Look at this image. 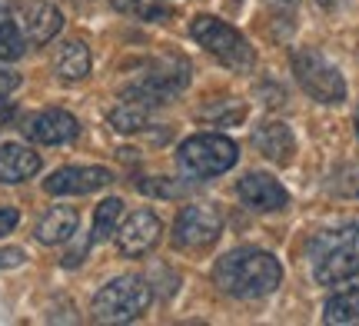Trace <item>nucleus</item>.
Wrapping results in <instances>:
<instances>
[{
    "label": "nucleus",
    "mask_w": 359,
    "mask_h": 326,
    "mask_svg": "<svg viewBox=\"0 0 359 326\" xmlns=\"http://www.w3.org/2000/svg\"><path fill=\"white\" fill-rule=\"evenodd\" d=\"M180 170L190 173L196 180H210V177H219L240 160V150L230 137H219V133H196V137H187L177 150Z\"/></svg>",
    "instance_id": "obj_5"
},
{
    "label": "nucleus",
    "mask_w": 359,
    "mask_h": 326,
    "mask_svg": "<svg viewBox=\"0 0 359 326\" xmlns=\"http://www.w3.org/2000/svg\"><path fill=\"white\" fill-rule=\"evenodd\" d=\"M27 50V40L20 27L7 11H0V60H20Z\"/></svg>",
    "instance_id": "obj_20"
},
{
    "label": "nucleus",
    "mask_w": 359,
    "mask_h": 326,
    "mask_svg": "<svg viewBox=\"0 0 359 326\" xmlns=\"http://www.w3.org/2000/svg\"><path fill=\"white\" fill-rule=\"evenodd\" d=\"M114 183V170L107 167H60L53 170L50 177L43 180V190L50 196H83V193H97L103 186Z\"/></svg>",
    "instance_id": "obj_11"
},
{
    "label": "nucleus",
    "mask_w": 359,
    "mask_h": 326,
    "mask_svg": "<svg viewBox=\"0 0 359 326\" xmlns=\"http://www.w3.org/2000/svg\"><path fill=\"white\" fill-rule=\"evenodd\" d=\"M150 303H154V290L143 276H116L93 297V320L97 323H133L150 310Z\"/></svg>",
    "instance_id": "obj_3"
},
{
    "label": "nucleus",
    "mask_w": 359,
    "mask_h": 326,
    "mask_svg": "<svg viewBox=\"0 0 359 326\" xmlns=\"http://www.w3.org/2000/svg\"><path fill=\"white\" fill-rule=\"evenodd\" d=\"M17 223H20V213L13 207H4V203H0V236H7Z\"/></svg>",
    "instance_id": "obj_25"
},
{
    "label": "nucleus",
    "mask_w": 359,
    "mask_h": 326,
    "mask_svg": "<svg viewBox=\"0 0 359 326\" xmlns=\"http://www.w3.org/2000/svg\"><path fill=\"white\" fill-rule=\"evenodd\" d=\"M253 147H257L266 160H273V163H290L296 154V137H293V130H290V123L269 120V123H263V127L253 133Z\"/></svg>",
    "instance_id": "obj_14"
},
{
    "label": "nucleus",
    "mask_w": 359,
    "mask_h": 326,
    "mask_svg": "<svg viewBox=\"0 0 359 326\" xmlns=\"http://www.w3.org/2000/svg\"><path fill=\"white\" fill-rule=\"evenodd\" d=\"M313 276L320 287H339L359 273V220L323 233L313 247Z\"/></svg>",
    "instance_id": "obj_2"
},
{
    "label": "nucleus",
    "mask_w": 359,
    "mask_h": 326,
    "mask_svg": "<svg viewBox=\"0 0 359 326\" xmlns=\"http://www.w3.org/2000/svg\"><path fill=\"white\" fill-rule=\"evenodd\" d=\"M293 74L313 100H320V104H343L346 100V80L320 50H313V47L293 50Z\"/></svg>",
    "instance_id": "obj_6"
},
{
    "label": "nucleus",
    "mask_w": 359,
    "mask_h": 326,
    "mask_svg": "<svg viewBox=\"0 0 359 326\" xmlns=\"http://www.w3.org/2000/svg\"><path fill=\"white\" fill-rule=\"evenodd\" d=\"M190 37L203 47L206 53H213L223 67L230 70H250L257 64V53L246 43V37L236 30V27L223 24L213 13H196L190 20Z\"/></svg>",
    "instance_id": "obj_4"
},
{
    "label": "nucleus",
    "mask_w": 359,
    "mask_h": 326,
    "mask_svg": "<svg viewBox=\"0 0 359 326\" xmlns=\"http://www.w3.org/2000/svg\"><path fill=\"white\" fill-rule=\"evenodd\" d=\"M110 127L116 133H137L147 127V107L133 104V100H123V104L110 110Z\"/></svg>",
    "instance_id": "obj_21"
},
{
    "label": "nucleus",
    "mask_w": 359,
    "mask_h": 326,
    "mask_svg": "<svg viewBox=\"0 0 359 326\" xmlns=\"http://www.w3.org/2000/svg\"><path fill=\"white\" fill-rule=\"evenodd\" d=\"M20 87V77L17 74H11L7 67H0V97H7L11 90H17Z\"/></svg>",
    "instance_id": "obj_26"
},
{
    "label": "nucleus",
    "mask_w": 359,
    "mask_h": 326,
    "mask_svg": "<svg viewBox=\"0 0 359 326\" xmlns=\"http://www.w3.org/2000/svg\"><path fill=\"white\" fill-rule=\"evenodd\" d=\"M13 20L20 27V34H24L27 43H50L57 34H60V27H64V13L57 11L53 4L47 0H27L17 7L13 13Z\"/></svg>",
    "instance_id": "obj_12"
},
{
    "label": "nucleus",
    "mask_w": 359,
    "mask_h": 326,
    "mask_svg": "<svg viewBox=\"0 0 359 326\" xmlns=\"http://www.w3.org/2000/svg\"><path fill=\"white\" fill-rule=\"evenodd\" d=\"M53 70H57L60 80H70V83L83 80L90 74V47L83 40H67V43H60V50L53 57Z\"/></svg>",
    "instance_id": "obj_17"
},
{
    "label": "nucleus",
    "mask_w": 359,
    "mask_h": 326,
    "mask_svg": "<svg viewBox=\"0 0 359 326\" xmlns=\"http://www.w3.org/2000/svg\"><path fill=\"white\" fill-rule=\"evenodd\" d=\"M323 323H330V326L359 323V283L336 290L333 297L326 300V306H323Z\"/></svg>",
    "instance_id": "obj_18"
},
{
    "label": "nucleus",
    "mask_w": 359,
    "mask_h": 326,
    "mask_svg": "<svg viewBox=\"0 0 359 326\" xmlns=\"http://www.w3.org/2000/svg\"><path fill=\"white\" fill-rule=\"evenodd\" d=\"M160 233H163V223L154 210H133L123 226H116V250L130 260H140L160 243Z\"/></svg>",
    "instance_id": "obj_10"
},
{
    "label": "nucleus",
    "mask_w": 359,
    "mask_h": 326,
    "mask_svg": "<svg viewBox=\"0 0 359 326\" xmlns=\"http://www.w3.org/2000/svg\"><path fill=\"white\" fill-rule=\"evenodd\" d=\"M116 7L120 11H133L137 17H147V20H167L170 17V11L160 7L156 0H116Z\"/></svg>",
    "instance_id": "obj_22"
},
{
    "label": "nucleus",
    "mask_w": 359,
    "mask_h": 326,
    "mask_svg": "<svg viewBox=\"0 0 359 326\" xmlns=\"http://www.w3.org/2000/svg\"><path fill=\"white\" fill-rule=\"evenodd\" d=\"M236 190H240V200L250 210H257V213H276V210L290 203L286 186L276 177H269V173H246Z\"/></svg>",
    "instance_id": "obj_13"
},
{
    "label": "nucleus",
    "mask_w": 359,
    "mask_h": 326,
    "mask_svg": "<svg viewBox=\"0 0 359 326\" xmlns=\"http://www.w3.org/2000/svg\"><path fill=\"white\" fill-rule=\"evenodd\" d=\"M20 130L30 144H40V147H60V144H70L80 137V123L74 114H67L60 107H47V110H37L20 123Z\"/></svg>",
    "instance_id": "obj_9"
},
{
    "label": "nucleus",
    "mask_w": 359,
    "mask_h": 326,
    "mask_svg": "<svg viewBox=\"0 0 359 326\" xmlns=\"http://www.w3.org/2000/svg\"><path fill=\"white\" fill-rule=\"evenodd\" d=\"M356 133H359V120H356Z\"/></svg>",
    "instance_id": "obj_31"
},
{
    "label": "nucleus",
    "mask_w": 359,
    "mask_h": 326,
    "mask_svg": "<svg viewBox=\"0 0 359 326\" xmlns=\"http://www.w3.org/2000/svg\"><path fill=\"white\" fill-rule=\"evenodd\" d=\"M90 243H93V236H83V240H80V243H77L74 250H67V253H64V266H67V270H70V266H80V263H83V257H87Z\"/></svg>",
    "instance_id": "obj_24"
},
{
    "label": "nucleus",
    "mask_w": 359,
    "mask_h": 326,
    "mask_svg": "<svg viewBox=\"0 0 359 326\" xmlns=\"http://www.w3.org/2000/svg\"><path fill=\"white\" fill-rule=\"evenodd\" d=\"M137 190L150 196H180L183 193V183L167 180V177H154V180H137Z\"/></svg>",
    "instance_id": "obj_23"
},
{
    "label": "nucleus",
    "mask_w": 359,
    "mask_h": 326,
    "mask_svg": "<svg viewBox=\"0 0 359 326\" xmlns=\"http://www.w3.org/2000/svg\"><path fill=\"white\" fill-rule=\"evenodd\" d=\"M27 257H24V250H0V270L4 266H20Z\"/></svg>",
    "instance_id": "obj_27"
},
{
    "label": "nucleus",
    "mask_w": 359,
    "mask_h": 326,
    "mask_svg": "<svg viewBox=\"0 0 359 326\" xmlns=\"http://www.w3.org/2000/svg\"><path fill=\"white\" fill-rule=\"evenodd\" d=\"M120 217H123V200H116V196L103 200L100 207H97V213H93V233H90L93 243L110 240L116 233V226H120Z\"/></svg>",
    "instance_id": "obj_19"
},
{
    "label": "nucleus",
    "mask_w": 359,
    "mask_h": 326,
    "mask_svg": "<svg viewBox=\"0 0 359 326\" xmlns=\"http://www.w3.org/2000/svg\"><path fill=\"white\" fill-rule=\"evenodd\" d=\"M276 4H286V7H293V4H296V0H276Z\"/></svg>",
    "instance_id": "obj_30"
},
{
    "label": "nucleus",
    "mask_w": 359,
    "mask_h": 326,
    "mask_svg": "<svg viewBox=\"0 0 359 326\" xmlns=\"http://www.w3.org/2000/svg\"><path fill=\"white\" fill-rule=\"evenodd\" d=\"M40 154H34L24 144H4L0 147V183H24L40 173Z\"/></svg>",
    "instance_id": "obj_15"
},
{
    "label": "nucleus",
    "mask_w": 359,
    "mask_h": 326,
    "mask_svg": "<svg viewBox=\"0 0 359 326\" xmlns=\"http://www.w3.org/2000/svg\"><path fill=\"white\" fill-rule=\"evenodd\" d=\"M343 190L353 196H359V167H349L346 170V183H343Z\"/></svg>",
    "instance_id": "obj_28"
},
{
    "label": "nucleus",
    "mask_w": 359,
    "mask_h": 326,
    "mask_svg": "<svg viewBox=\"0 0 359 326\" xmlns=\"http://www.w3.org/2000/svg\"><path fill=\"white\" fill-rule=\"evenodd\" d=\"M219 233H223V217L210 203L183 207L177 223H173V243L183 250H203L210 243H217Z\"/></svg>",
    "instance_id": "obj_8"
},
{
    "label": "nucleus",
    "mask_w": 359,
    "mask_h": 326,
    "mask_svg": "<svg viewBox=\"0 0 359 326\" xmlns=\"http://www.w3.org/2000/svg\"><path fill=\"white\" fill-rule=\"evenodd\" d=\"M77 223H80V213L74 207H50L43 217H40L34 236H37L43 247H57V243L74 240V233H77Z\"/></svg>",
    "instance_id": "obj_16"
},
{
    "label": "nucleus",
    "mask_w": 359,
    "mask_h": 326,
    "mask_svg": "<svg viewBox=\"0 0 359 326\" xmlns=\"http://www.w3.org/2000/svg\"><path fill=\"white\" fill-rule=\"evenodd\" d=\"M13 117H17V107H13L11 100H0V130H4Z\"/></svg>",
    "instance_id": "obj_29"
},
{
    "label": "nucleus",
    "mask_w": 359,
    "mask_h": 326,
    "mask_svg": "<svg viewBox=\"0 0 359 326\" xmlns=\"http://www.w3.org/2000/svg\"><path fill=\"white\" fill-rule=\"evenodd\" d=\"M190 83V67L183 60H173V64L160 67V70H150L147 77L133 80L130 87H123V100H133L140 107H160L173 100L183 87Z\"/></svg>",
    "instance_id": "obj_7"
},
{
    "label": "nucleus",
    "mask_w": 359,
    "mask_h": 326,
    "mask_svg": "<svg viewBox=\"0 0 359 326\" xmlns=\"http://www.w3.org/2000/svg\"><path fill=\"white\" fill-rule=\"evenodd\" d=\"M213 283L236 300H257V297H269L283 283V266L266 250L240 247L217 260Z\"/></svg>",
    "instance_id": "obj_1"
}]
</instances>
